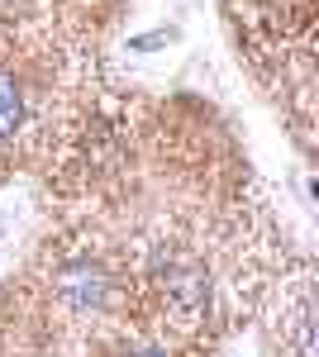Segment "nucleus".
<instances>
[{"mask_svg":"<svg viewBox=\"0 0 319 357\" xmlns=\"http://www.w3.org/2000/svg\"><path fill=\"white\" fill-rule=\"evenodd\" d=\"M158 296H162V310L177 324H195L210 305V281L191 257H172V262L158 267Z\"/></svg>","mask_w":319,"mask_h":357,"instance_id":"nucleus-1","label":"nucleus"},{"mask_svg":"<svg viewBox=\"0 0 319 357\" xmlns=\"http://www.w3.org/2000/svg\"><path fill=\"white\" fill-rule=\"evenodd\" d=\"M24 124H29V91L10 67H0V148H10L24 134Z\"/></svg>","mask_w":319,"mask_h":357,"instance_id":"nucleus-2","label":"nucleus"},{"mask_svg":"<svg viewBox=\"0 0 319 357\" xmlns=\"http://www.w3.org/2000/svg\"><path fill=\"white\" fill-rule=\"evenodd\" d=\"M133 357H167V353H158V348H143V353H133Z\"/></svg>","mask_w":319,"mask_h":357,"instance_id":"nucleus-3","label":"nucleus"}]
</instances>
